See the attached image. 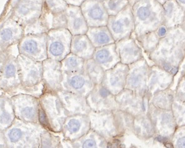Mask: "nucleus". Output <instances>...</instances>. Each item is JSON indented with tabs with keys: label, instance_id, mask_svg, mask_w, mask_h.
<instances>
[{
	"label": "nucleus",
	"instance_id": "obj_1",
	"mask_svg": "<svg viewBox=\"0 0 185 148\" xmlns=\"http://www.w3.org/2000/svg\"><path fill=\"white\" fill-rule=\"evenodd\" d=\"M46 129L40 123L21 120L19 126L8 134V141L14 146L23 147H38L41 144V135Z\"/></svg>",
	"mask_w": 185,
	"mask_h": 148
},
{
	"label": "nucleus",
	"instance_id": "obj_2",
	"mask_svg": "<svg viewBox=\"0 0 185 148\" xmlns=\"http://www.w3.org/2000/svg\"><path fill=\"white\" fill-rule=\"evenodd\" d=\"M43 109L53 132H61L63 124L69 116L56 92L44 91L40 98Z\"/></svg>",
	"mask_w": 185,
	"mask_h": 148
},
{
	"label": "nucleus",
	"instance_id": "obj_3",
	"mask_svg": "<svg viewBox=\"0 0 185 148\" xmlns=\"http://www.w3.org/2000/svg\"><path fill=\"white\" fill-rule=\"evenodd\" d=\"M88 116L91 129L104 137L110 145L118 137L121 136L113 111L103 112L91 111Z\"/></svg>",
	"mask_w": 185,
	"mask_h": 148
},
{
	"label": "nucleus",
	"instance_id": "obj_4",
	"mask_svg": "<svg viewBox=\"0 0 185 148\" xmlns=\"http://www.w3.org/2000/svg\"><path fill=\"white\" fill-rule=\"evenodd\" d=\"M72 35L66 28L52 31L47 37L48 58L61 61L71 53Z\"/></svg>",
	"mask_w": 185,
	"mask_h": 148
},
{
	"label": "nucleus",
	"instance_id": "obj_5",
	"mask_svg": "<svg viewBox=\"0 0 185 148\" xmlns=\"http://www.w3.org/2000/svg\"><path fill=\"white\" fill-rule=\"evenodd\" d=\"M86 100L91 111L96 112L112 111L119 109L115 95L101 84L95 86L86 96Z\"/></svg>",
	"mask_w": 185,
	"mask_h": 148
},
{
	"label": "nucleus",
	"instance_id": "obj_6",
	"mask_svg": "<svg viewBox=\"0 0 185 148\" xmlns=\"http://www.w3.org/2000/svg\"><path fill=\"white\" fill-rule=\"evenodd\" d=\"M18 64L22 86H34L43 82L42 62L22 54L18 58Z\"/></svg>",
	"mask_w": 185,
	"mask_h": 148
},
{
	"label": "nucleus",
	"instance_id": "obj_7",
	"mask_svg": "<svg viewBox=\"0 0 185 148\" xmlns=\"http://www.w3.org/2000/svg\"><path fill=\"white\" fill-rule=\"evenodd\" d=\"M95 86L84 70L74 73H63L62 90L86 97Z\"/></svg>",
	"mask_w": 185,
	"mask_h": 148
},
{
	"label": "nucleus",
	"instance_id": "obj_8",
	"mask_svg": "<svg viewBox=\"0 0 185 148\" xmlns=\"http://www.w3.org/2000/svg\"><path fill=\"white\" fill-rule=\"evenodd\" d=\"M91 129L90 120L87 114L68 116L61 130L65 139L72 142L86 134Z\"/></svg>",
	"mask_w": 185,
	"mask_h": 148
},
{
	"label": "nucleus",
	"instance_id": "obj_9",
	"mask_svg": "<svg viewBox=\"0 0 185 148\" xmlns=\"http://www.w3.org/2000/svg\"><path fill=\"white\" fill-rule=\"evenodd\" d=\"M15 103V111L18 117L22 121L39 123L40 98L24 95L19 96Z\"/></svg>",
	"mask_w": 185,
	"mask_h": 148
},
{
	"label": "nucleus",
	"instance_id": "obj_10",
	"mask_svg": "<svg viewBox=\"0 0 185 148\" xmlns=\"http://www.w3.org/2000/svg\"><path fill=\"white\" fill-rule=\"evenodd\" d=\"M43 81L44 91L57 92L61 90L63 71L61 61L47 58L43 62Z\"/></svg>",
	"mask_w": 185,
	"mask_h": 148
},
{
	"label": "nucleus",
	"instance_id": "obj_11",
	"mask_svg": "<svg viewBox=\"0 0 185 148\" xmlns=\"http://www.w3.org/2000/svg\"><path fill=\"white\" fill-rule=\"evenodd\" d=\"M20 51L35 61L43 62L48 58L46 36L40 35L26 38L21 43Z\"/></svg>",
	"mask_w": 185,
	"mask_h": 148
},
{
	"label": "nucleus",
	"instance_id": "obj_12",
	"mask_svg": "<svg viewBox=\"0 0 185 148\" xmlns=\"http://www.w3.org/2000/svg\"><path fill=\"white\" fill-rule=\"evenodd\" d=\"M128 73V66L120 62L105 71L101 84L116 96L125 88Z\"/></svg>",
	"mask_w": 185,
	"mask_h": 148
},
{
	"label": "nucleus",
	"instance_id": "obj_13",
	"mask_svg": "<svg viewBox=\"0 0 185 148\" xmlns=\"http://www.w3.org/2000/svg\"><path fill=\"white\" fill-rule=\"evenodd\" d=\"M63 106L69 116L76 114H87L91 108L87 102L86 97L83 95L60 90L57 92Z\"/></svg>",
	"mask_w": 185,
	"mask_h": 148
},
{
	"label": "nucleus",
	"instance_id": "obj_14",
	"mask_svg": "<svg viewBox=\"0 0 185 148\" xmlns=\"http://www.w3.org/2000/svg\"><path fill=\"white\" fill-rule=\"evenodd\" d=\"M92 58L104 71L113 68L120 63V58L116 51L115 43L96 48Z\"/></svg>",
	"mask_w": 185,
	"mask_h": 148
},
{
	"label": "nucleus",
	"instance_id": "obj_15",
	"mask_svg": "<svg viewBox=\"0 0 185 148\" xmlns=\"http://www.w3.org/2000/svg\"><path fill=\"white\" fill-rule=\"evenodd\" d=\"M82 11L88 27L107 26L109 15L105 7L100 3L86 5Z\"/></svg>",
	"mask_w": 185,
	"mask_h": 148
},
{
	"label": "nucleus",
	"instance_id": "obj_16",
	"mask_svg": "<svg viewBox=\"0 0 185 148\" xmlns=\"http://www.w3.org/2000/svg\"><path fill=\"white\" fill-rule=\"evenodd\" d=\"M67 19V28L71 35H85L88 26L83 15L82 11L78 8H70L65 11Z\"/></svg>",
	"mask_w": 185,
	"mask_h": 148
},
{
	"label": "nucleus",
	"instance_id": "obj_17",
	"mask_svg": "<svg viewBox=\"0 0 185 148\" xmlns=\"http://www.w3.org/2000/svg\"><path fill=\"white\" fill-rule=\"evenodd\" d=\"M70 49L71 53L87 60L93 57L95 47L86 35H77L72 36Z\"/></svg>",
	"mask_w": 185,
	"mask_h": 148
},
{
	"label": "nucleus",
	"instance_id": "obj_18",
	"mask_svg": "<svg viewBox=\"0 0 185 148\" xmlns=\"http://www.w3.org/2000/svg\"><path fill=\"white\" fill-rule=\"evenodd\" d=\"M86 34L95 48L115 43L107 26L88 27Z\"/></svg>",
	"mask_w": 185,
	"mask_h": 148
},
{
	"label": "nucleus",
	"instance_id": "obj_19",
	"mask_svg": "<svg viewBox=\"0 0 185 148\" xmlns=\"http://www.w3.org/2000/svg\"><path fill=\"white\" fill-rule=\"evenodd\" d=\"M72 147H108L109 142L91 129L82 137L71 142Z\"/></svg>",
	"mask_w": 185,
	"mask_h": 148
},
{
	"label": "nucleus",
	"instance_id": "obj_20",
	"mask_svg": "<svg viewBox=\"0 0 185 148\" xmlns=\"http://www.w3.org/2000/svg\"><path fill=\"white\" fill-rule=\"evenodd\" d=\"M131 21L128 17L117 16H109L107 27L111 33L115 42L123 37L126 33V29L130 26Z\"/></svg>",
	"mask_w": 185,
	"mask_h": 148
},
{
	"label": "nucleus",
	"instance_id": "obj_21",
	"mask_svg": "<svg viewBox=\"0 0 185 148\" xmlns=\"http://www.w3.org/2000/svg\"><path fill=\"white\" fill-rule=\"evenodd\" d=\"M116 51L120 58V62L124 65L134 62L140 56V51L132 44H125L121 41L115 43Z\"/></svg>",
	"mask_w": 185,
	"mask_h": 148
},
{
	"label": "nucleus",
	"instance_id": "obj_22",
	"mask_svg": "<svg viewBox=\"0 0 185 148\" xmlns=\"http://www.w3.org/2000/svg\"><path fill=\"white\" fill-rule=\"evenodd\" d=\"M126 77V89L131 91L137 90L140 89L142 86L143 87L146 78V69L143 66L141 68H133L131 70H128Z\"/></svg>",
	"mask_w": 185,
	"mask_h": 148
},
{
	"label": "nucleus",
	"instance_id": "obj_23",
	"mask_svg": "<svg viewBox=\"0 0 185 148\" xmlns=\"http://www.w3.org/2000/svg\"><path fill=\"white\" fill-rule=\"evenodd\" d=\"M83 70L95 85L101 84L105 71L93 58L85 60Z\"/></svg>",
	"mask_w": 185,
	"mask_h": 148
},
{
	"label": "nucleus",
	"instance_id": "obj_24",
	"mask_svg": "<svg viewBox=\"0 0 185 148\" xmlns=\"http://www.w3.org/2000/svg\"><path fill=\"white\" fill-rule=\"evenodd\" d=\"M85 60L70 53L61 61L63 73H74L83 71Z\"/></svg>",
	"mask_w": 185,
	"mask_h": 148
},
{
	"label": "nucleus",
	"instance_id": "obj_25",
	"mask_svg": "<svg viewBox=\"0 0 185 148\" xmlns=\"http://www.w3.org/2000/svg\"><path fill=\"white\" fill-rule=\"evenodd\" d=\"M2 76L7 82L12 81L13 79L17 86L21 84L19 67L15 60H13V61H9L5 65Z\"/></svg>",
	"mask_w": 185,
	"mask_h": 148
},
{
	"label": "nucleus",
	"instance_id": "obj_26",
	"mask_svg": "<svg viewBox=\"0 0 185 148\" xmlns=\"http://www.w3.org/2000/svg\"><path fill=\"white\" fill-rule=\"evenodd\" d=\"M50 131L44 130L41 135V147H63L62 140L57 136L53 135ZM64 138V137H63Z\"/></svg>",
	"mask_w": 185,
	"mask_h": 148
},
{
	"label": "nucleus",
	"instance_id": "obj_27",
	"mask_svg": "<svg viewBox=\"0 0 185 148\" xmlns=\"http://www.w3.org/2000/svg\"><path fill=\"white\" fill-rule=\"evenodd\" d=\"M12 121V116L9 111L5 108L4 101L0 103V125L4 127H8Z\"/></svg>",
	"mask_w": 185,
	"mask_h": 148
},
{
	"label": "nucleus",
	"instance_id": "obj_28",
	"mask_svg": "<svg viewBox=\"0 0 185 148\" xmlns=\"http://www.w3.org/2000/svg\"><path fill=\"white\" fill-rule=\"evenodd\" d=\"M16 33H17V32H15V29L9 27H6L0 32V40L3 43L12 41L15 39Z\"/></svg>",
	"mask_w": 185,
	"mask_h": 148
},
{
	"label": "nucleus",
	"instance_id": "obj_29",
	"mask_svg": "<svg viewBox=\"0 0 185 148\" xmlns=\"http://www.w3.org/2000/svg\"><path fill=\"white\" fill-rule=\"evenodd\" d=\"M121 0H110L105 6L109 16H113L117 14L121 8Z\"/></svg>",
	"mask_w": 185,
	"mask_h": 148
},
{
	"label": "nucleus",
	"instance_id": "obj_30",
	"mask_svg": "<svg viewBox=\"0 0 185 148\" xmlns=\"http://www.w3.org/2000/svg\"><path fill=\"white\" fill-rule=\"evenodd\" d=\"M150 10L146 6L140 7L137 12V15L141 21H146L150 16Z\"/></svg>",
	"mask_w": 185,
	"mask_h": 148
},
{
	"label": "nucleus",
	"instance_id": "obj_31",
	"mask_svg": "<svg viewBox=\"0 0 185 148\" xmlns=\"http://www.w3.org/2000/svg\"><path fill=\"white\" fill-rule=\"evenodd\" d=\"M177 146L179 147H185V137L178 139L177 142Z\"/></svg>",
	"mask_w": 185,
	"mask_h": 148
},
{
	"label": "nucleus",
	"instance_id": "obj_32",
	"mask_svg": "<svg viewBox=\"0 0 185 148\" xmlns=\"http://www.w3.org/2000/svg\"><path fill=\"white\" fill-rule=\"evenodd\" d=\"M166 33V29H165V27H161L159 30H158V35L160 36H163L165 35Z\"/></svg>",
	"mask_w": 185,
	"mask_h": 148
},
{
	"label": "nucleus",
	"instance_id": "obj_33",
	"mask_svg": "<svg viewBox=\"0 0 185 148\" xmlns=\"http://www.w3.org/2000/svg\"><path fill=\"white\" fill-rule=\"evenodd\" d=\"M166 147H173V145L171 144H166Z\"/></svg>",
	"mask_w": 185,
	"mask_h": 148
},
{
	"label": "nucleus",
	"instance_id": "obj_34",
	"mask_svg": "<svg viewBox=\"0 0 185 148\" xmlns=\"http://www.w3.org/2000/svg\"><path fill=\"white\" fill-rule=\"evenodd\" d=\"M179 1L183 3H185V0H179Z\"/></svg>",
	"mask_w": 185,
	"mask_h": 148
}]
</instances>
